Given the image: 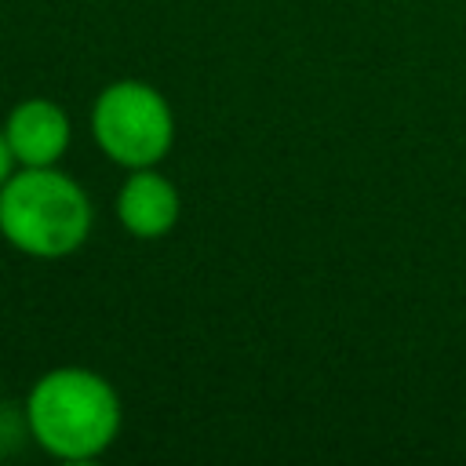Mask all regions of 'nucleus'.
Wrapping results in <instances>:
<instances>
[{
  "label": "nucleus",
  "instance_id": "f03ea898",
  "mask_svg": "<svg viewBox=\"0 0 466 466\" xmlns=\"http://www.w3.org/2000/svg\"><path fill=\"white\" fill-rule=\"evenodd\" d=\"M91 200L55 167H15L0 189V237L33 258H62L91 233Z\"/></svg>",
  "mask_w": 466,
  "mask_h": 466
},
{
  "label": "nucleus",
  "instance_id": "20e7f679",
  "mask_svg": "<svg viewBox=\"0 0 466 466\" xmlns=\"http://www.w3.org/2000/svg\"><path fill=\"white\" fill-rule=\"evenodd\" d=\"M4 138L18 167H55L73 138L69 113L51 98H25L7 113Z\"/></svg>",
  "mask_w": 466,
  "mask_h": 466
},
{
  "label": "nucleus",
  "instance_id": "f257e3e1",
  "mask_svg": "<svg viewBox=\"0 0 466 466\" xmlns=\"http://www.w3.org/2000/svg\"><path fill=\"white\" fill-rule=\"evenodd\" d=\"M25 430L55 459L84 462L102 455L124 422L120 397L106 375L91 368H51L25 397Z\"/></svg>",
  "mask_w": 466,
  "mask_h": 466
},
{
  "label": "nucleus",
  "instance_id": "7ed1b4c3",
  "mask_svg": "<svg viewBox=\"0 0 466 466\" xmlns=\"http://www.w3.org/2000/svg\"><path fill=\"white\" fill-rule=\"evenodd\" d=\"M95 146L120 167H157L175 142L167 98L146 80H113L91 106Z\"/></svg>",
  "mask_w": 466,
  "mask_h": 466
},
{
  "label": "nucleus",
  "instance_id": "423d86ee",
  "mask_svg": "<svg viewBox=\"0 0 466 466\" xmlns=\"http://www.w3.org/2000/svg\"><path fill=\"white\" fill-rule=\"evenodd\" d=\"M15 153H11V146H7V138H4V127H0V189H4V182L15 175Z\"/></svg>",
  "mask_w": 466,
  "mask_h": 466
},
{
  "label": "nucleus",
  "instance_id": "39448f33",
  "mask_svg": "<svg viewBox=\"0 0 466 466\" xmlns=\"http://www.w3.org/2000/svg\"><path fill=\"white\" fill-rule=\"evenodd\" d=\"M182 215L178 189L157 167H131L116 193V218L138 240H160L175 229Z\"/></svg>",
  "mask_w": 466,
  "mask_h": 466
}]
</instances>
